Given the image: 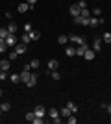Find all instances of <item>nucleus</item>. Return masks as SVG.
Segmentation results:
<instances>
[{
	"label": "nucleus",
	"instance_id": "7",
	"mask_svg": "<svg viewBox=\"0 0 111 124\" xmlns=\"http://www.w3.org/2000/svg\"><path fill=\"white\" fill-rule=\"evenodd\" d=\"M95 54H96V52L93 50V48H87V50H85V54H83V57L87 59V61H91V59H95Z\"/></svg>",
	"mask_w": 111,
	"mask_h": 124
},
{
	"label": "nucleus",
	"instance_id": "3",
	"mask_svg": "<svg viewBox=\"0 0 111 124\" xmlns=\"http://www.w3.org/2000/svg\"><path fill=\"white\" fill-rule=\"evenodd\" d=\"M69 41L74 43V45H83L85 39H83L81 35H76V33H72V35H69Z\"/></svg>",
	"mask_w": 111,
	"mask_h": 124
},
{
	"label": "nucleus",
	"instance_id": "30",
	"mask_svg": "<svg viewBox=\"0 0 111 124\" xmlns=\"http://www.w3.org/2000/svg\"><path fill=\"white\" fill-rule=\"evenodd\" d=\"M76 120H78V119L74 117V113L70 115V117H67V122H69V124H76Z\"/></svg>",
	"mask_w": 111,
	"mask_h": 124
},
{
	"label": "nucleus",
	"instance_id": "39",
	"mask_svg": "<svg viewBox=\"0 0 111 124\" xmlns=\"http://www.w3.org/2000/svg\"><path fill=\"white\" fill-rule=\"evenodd\" d=\"M106 111H107V113L111 115V104H106Z\"/></svg>",
	"mask_w": 111,
	"mask_h": 124
},
{
	"label": "nucleus",
	"instance_id": "34",
	"mask_svg": "<svg viewBox=\"0 0 111 124\" xmlns=\"http://www.w3.org/2000/svg\"><path fill=\"white\" fill-rule=\"evenodd\" d=\"M76 6H78L80 9H83V8H87V4H85V0H80V2H76Z\"/></svg>",
	"mask_w": 111,
	"mask_h": 124
},
{
	"label": "nucleus",
	"instance_id": "17",
	"mask_svg": "<svg viewBox=\"0 0 111 124\" xmlns=\"http://www.w3.org/2000/svg\"><path fill=\"white\" fill-rule=\"evenodd\" d=\"M30 76H32V74L28 72V70H22V72H21V82H24V83H26L28 80H30Z\"/></svg>",
	"mask_w": 111,
	"mask_h": 124
},
{
	"label": "nucleus",
	"instance_id": "12",
	"mask_svg": "<svg viewBox=\"0 0 111 124\" xmlns=\"http://www.w3.org/2000/svg\"><path fill=\"white\" fill-rule=\"evenodd\" d=\"M9 67H11V61H9V59H2V61H0V69H2V70H6V72H7V70H9Z\"/></svg>",
	"mask_w": 111,
	"mask_h": 124
},
{
	"label": "nucleus",
	"instance_id": "15",
	"mask_svg": "<svg viewBox=\"0 0 111 124\" xmlns=\"http://www.w3.org/2000/svg\"><path fill=\"white\" fill-rule=\"evenodd\" d=\"M70 15H72V17H78L80 15V11H81V9H80V8H78V6H76V4H72V6H70Z\"/></svg>",
	"mask_w": 111,
	"mask_h": 124
},
{
	"label": "nucleus",
	"instance_id": "5",
	"mask_svg": "<svg viewBox=\"0 0 111 124\" xmlns=\"http://www.w3.org/2000/svg\"><path fill=\"white\" fill-rule=\"evenodd\" d=\"M89 26L91 28H96V26H100V17H89Z\"/></svg>",
	"mask_w": 111,
	"mask_h": 124
},
{
	"label": "nucleus",
	"instance_id": "33",
	"mask_svg": "<svg viewBox=\"0 0 111 124\" xmlns=\"http://www.w3.org/2000/svg\"><path fill=\"white\" fill-rule=\"evenodd\" d=\"M30 65H32V69H39V59H32Z\"/></svg>",
	"mask_w": 111,
	"mask_h": 124
},
{
	"label": "nucleus",
	"instance_id": "2",
	"mask_svg": "<svg viewBox=\"0 0 111 124\" xmlns=\"http://www.w3.org/2000/svg\"><path fill=\"white\" fill-rule=\"evenodd\" d=\"M19 43V39H17V35L15 33H9V35L6 37V45L7 46H11V48H15V45Z\"/></svg>",
	"mask_w": 111,
	"mask_h": 124
},
{
	"label": "nucleus",
	"instance_id": "19",
	"mask_svg": "<svg viewBox=\"0 0 111 124\" xmlns=\"http://www.w3.org/2000/svg\"><path fill=\"white\" fill-rule=\"evenodd\" d=\"M7 48H9V46L6 45V39H0V54H4Z\"/></svg>",
	"mask_w": 111,
	"mask_h": 124
},
{
	"label": "nucleus",
	"instance_id": "1",
	"mask_svg": "<svg viewBox=\"0 0 111 124\" xmlns=\"http://www.w3.org/2000/svg\"><path fill=\"white\" fill-rule=\"evenodd\" d=\"M33 113H35V117H41V119H44V115H46V109H44V106L37 104L35 108H33Z\"/></svg>",
	"mask_w": 111,
	"mask_h": 124
},
{
	"label": "nucleus",
	"instance_id": "38",
	"mask_svg": "<svg viewBox=\"0 0 111 124\" xmlns=\"http://www.w3.org/2000/svg\"><path fill=\"white\" fill-rule=\"evenodd\" d=\"M22 70H28V72H30V70H32V65H30V63H26V65H24V69H22Z\"/></svg>",
	"mask_w": 111,
	"mask_h": 124
},
{
	"label": "nucleus",
	"instance_id": "9",
	"mask_svg": "<svg viewBox=\"0 0 111 124\" xmlns=\"http://www.w3.org/2000/svg\"><path fill=\"white\" fill-rule=\"evenodd\" d=\"M102 43H104V41L96 37V39H95V43H93V50H95V52H100V50H102Z\"/></svg>",
	"mask_w": 111,
	"mask_h": 124
},
{
	"label": "nucleus",
	"instance_id": "24",
	"mask_svg": "<svg viewBox=\"0 0 111 124\" xmlns=\"http://www.w3.org/2000/svg\"><path fill=\"white\" fill-rule=\"evenodd\" d=\"M7 35H9V31H7V28H0V39H6Z\"/></svg>",
	"mask_w": 111,
	"mask_h": 124
},
{
	"label": "nucleus",
	"instance_id": "27",
	"mask_svg": "<svg viewBox=\"0 0 111 124\" xmlns=\"http://www.w3.org/2000/svg\"><path fill=\"white\" fill-rule=\"evenodd\" d=\"M32 30H33V26L30 24V22H26V24H24V33H30Z\"/></svg>",
	"mask_w": 111,
	"mask_h": 124
},
{
	"label": "nucleus",
	"instance_id": "31",
	"mask_svg": "<svg viewBox=\"0 0 111 124\" xmlns=\"http://www.w3.org/2000/svg\"><path fill=\"white\" fill-rule=\"evenodd\" d=\"M9 109H11V104H7V102L2 104V111H4V113H6V111H9Z\"/></svg>",
	"mask_w": 111,
	"mask_h": 124
},
{
	"label": "nucleus",
	"instance_id": "40",
	"mask_svg": "<svg viewBox=\"0 0 111 124\" xmlns=\"http://www.w3.org/2000/svg\"><path fill=\"white\" fill-rule=\"evenodd\" d=\"M26 2H28L30 6H35V4H37V0H26Z\"/></svg>",
	"mask_w": 111,
	"mask_h": 124
},
{
	"label": "nucleus",
	"instance_id": "16",
	"mask_svg": "<svg viewBox=\"0 0 111 124\" xmlns=\"http://www.w3.org/2000/svg\"><path fill=\"white\" fill-rule=\"evenodd\" d=\"M65 54H67L69 57H74V56H76V48H74V46H67V48H65Z\"/></svg>",
	"mask_w": 111,
	"mask_h": 124
},
{
	"label": "nucleus",
	"instance_id": "6",
	"mask_svg": "<svg viewBox=\"0 0 111 124\" xmlns=\"http://www.w3.org/2000/svg\"><path fill=\"white\" fill-rule=\"evenodd\" d=\"M46 113H48L50 119H58V117H61V115H59V109H56V108H50Z\"/></svg>",
	"mask_w": 111,
	"mask_h": 124
},
{
	"label": "nucleus",
	"instance_id": "35",
	"mask_svg": "<svg viewBox=\"0 0 111 124\" xmlns=\"http://www.w3.org/2000/svg\"><path fill=\"white\" fill-rule=\"evenodd\" d=\"M33 117H35V113H33V111H30V113H26V120H30V122H32V120H33Z\"/></svg>",
	"mask_w": 111,
	"mask_h": 124
},
{
	"label": "nucleus",
	"instance_id": "13",
	"mask_svg": "<svg viewBox=\"0 0 111 124\" xmlns=\"http://www.w3.org/2000/svg\"><path fill=\"white\" fill-rule=\"evenodd\" d=\"M59 115H61L63 119H67V117H70V115H72V111H70V109L67 108V106H65L63 109H59Z\"/></svg>",
	"mask_w": 111,
	"mask_h": 124
},
{
	"label": "nucleus",
	"instance_id": "29",
	"mask_svg": "<svg viewBox=\"0 0 111 124\" xmlns=\"http://www.w3.org/2000/svg\"><path fill=\"white\" fill-rule=\"evenodd\" d=\"M102 41H104V43H111V33H109V31H107V33H104Z\"/></svg>",
	"mask_w": 111,
	"mask_h": 124
},
{
	"label": "nucleus",
	"instance_id": "20",
	"mask_svg": "<svg viewBox=\"0 0 111 124\" xmlns=\"http://www.w3.org/2000/svg\"><path fill=\"white\" fill-rule=\"evenodd\" d=\"M7 31H9V33H15V31H17V24H15L13 21L7 24Z\"/></svg>",
	"mask_w": 111,
	"mask_h": 124
},
{
	"label": "nucleus",
	"instance_id": "28",
	"mask_svg": "<svg viewBox=\"0 0 111 124\" xmlns=\"http://www.w3.org/2000/svg\"><path fill=\"white\" fill-rule=\"evenodd\" d=\"M80 15H81V17H91V11L87 9V8H83V9L80 11Z\"/></svg>",
	"mask_w": 111,
	"mask_h": 124
},
{
	"label": "nucleus",
	"instance_id": "18",
	"mask_svg": "<svg viewBox=\"0 0 111 124\" xmlns=\"http://www.w3.org/2000/svg\"><path fill=\"white\" fill-rule=\"evenodd\" d=\"M65 106H67V108H69L70 111H72V113H78V106H76L74 102H67Z\"/></svg>",
	"mask_w": 111,
	"mask_h": 124
},
{
	"label": "nucleus",
	"instance_id": "11",
	"mask_svg": "<svg viewBox=\"0 0 111 124\" xmlns=\"http://www.w3.org/2000/svg\"><path fill=\"white\" fill-rule=\"evenodd\" d=\"M58 67H59L58 59H50V61H48V70H58Z\"/></svg>",
	"mask_w": 111,
	"mask_h": 124
},
{
	"label": "nucleus",
	"instance_id": "14",
	"mask_svg": "<svg viewBox=\"0 0 111 124\" xmlns=\"http://www.w3.org/2000/svg\"><path fill=\"white\" fill-rule=\"evenodd\" d=\"M15 52L19 54V56H21V54H24V52H26V45H24V43H22V45H19V43H17V45H15Z\"/></svg>",
	"mask_w": 111,
	"mask_h": 124
},
{
	"label": "nucleus",
	"instance_id": "22",
	"mask_svg": "<svg viewBox=\"0 0 111 124\" xmlns=\"http://www.w3.org/2000/svg\"><path fill=\"white\" fill-rule=\"evenodd\" d=\"M50 78H52V80H56V82H58L59 78H61V74H59L58 70H50Z\"/></svg>",
	"mask_w": 111,
	"mask_h": 124
},
{
	"label": "nucleus",
	"instance_id": "41",
	"mask_svg": "<svg viewBox=\"0 0 111 124\" xmlns=\"http://www.w3.org/2000/svg\"><path fill=\"white\" fill-rule=\"evenodd\" d=\"M0 96H2V89H0Z\"/></svg>",
	"mask_w": 111,
	"mask_h": 124
},
{
	"label": "nucleus",
	"instance_id": "32",
	"mask_svg": "<svg viewBox=\"0 0 111 124\" xmlns=\"http://www.w3.org/2000/svg\"><path fill=\"white\" fill-rule=\"evenodd\" d=\"M102 15V9L100 8H95V9H93V17H100Z\"/></svg>",
	"mask_w": 111,
	"mask_h": 124
},
{
	"label": "nucleus",
	"instance_id": "21",
	"mask_svg": "<svg viewBox=\"0 0 111 124\" xmlns=\"http://www.w3.org/2000/svg\"><path fill=\"white\" fill-rule=\"evenodd\" d=\"M58 43H59V45H65V43H69V35H59V37H58Z\"/></svg>",
	"mask_w": 111,
	"mask_h": 124
},
{
	"label": "nucleus",
	"instance_id": "8",
	"mask_svg": "<svg viewBox=\"0 0 111 124\" xmlns=\"http://www.w3.org/2000/svg\"><path fill=\"white\" fill-rule=\"evenodd\" d=\"M28 9H30V4H28V2H22V4L17 6V11H19V13H26Z\"/></svg>",
	"mask_w": 111,
	"mask_h": 124
},
{
	"label": "nucleus",
	"instance_id": "4",
	"mask_svg": "<svg viewBox=\"0 0 111 124\" xmlns=\"http://www.w3.org/2000/svg\"><path fill=\"white\" fill-rule=\"evenodd\" d=\"M87 48H89V45H78V46H76V56H80V57H83V54H85V50H87Z\"/></svg>",
	"mask_w": 111,
	"mask_h": 124
},
{
	"label": "nucleus",
	"instance_id": "25",
	"mask_svg": "<svg viewBox=\"0 0 111 124\" xmlns=\"http://www.w3.org/2000/svg\"><path fill=\"white\" fill-rule=\"evenodd\" d=\"M9 78H11V82H13V83L21 82V74H9Z\"/></svg>",
	"mask_w": 111,
	"mask_h": 124
},
{
	"label": "nucleus",
	"instance_id": "42",
	"mask_svg": "<svg viewBox=\"0 0 111 124\" xmlns=\"http://www.w3.org/2000/svg\"><path fill=\"white\" fill-rule=\"evenodd\" d=\"M0 61H2V59H0Z\"/></svg>",
	"mask_w": 111,
	"mask_h": 124
},
{
	"label": "nucleus",
	"instance_id": "36",
	"mask_svg": "<svg viewBox=\"0 0 111 124\" xmlns=\"http://www.w3.org/2000/svg\"><path fill=\"white\" fill-rule=\"evenodd\" d=\"M32 122H33V124H43V119H41V117H33Z\"/></svg>",
	"mask_w": 111,
	"mask_h": 124
},
{
	"label": "nucleus",
	"instance_id": "23",
	"mask_svg": "<svg viewBox=\"0 0 111 124\" xmlns=\"http://www.w3.org/2000/svg\"><path fill=\"white\" fill-rule=\"evenodd\" d=\"M30 37H32V41H37L41 35H39V31H37V30H32V31H30Z\"/></svg>",
	"mask_w": 111,
	"mask_h": 124
},
{
	"label": "nucleus",
	"instance_id": "37",
	"mask_svg": "<svg viewBox=\"0 0 111 124\" xmlns=\"http://www.w3.org/2000/svg\"><path fill=\"white\" fill-rule=\"evenodd\" d=\"M17 56H19V54H17L15 50H11V54H9V59H17Z\"/></svg>",
	"mask_w": 111,
	"mask_h": 124
},
{
	"label": "nucleus",
	"instance_id": "10",
	"mask_svg": "<svg viewBox=\"0 0 111 124\" xmlns=\"http://www.w3.org/2000/svg\"><path fill=\"white\" fill-rule=\"evenodd\" d=\"M35 85H37V74H32L30 80L26 82V87H35Z\"/></svg>",
	"mask_w": 111,
	"mask_h": 124
},
{
	"label": "nucleus",
	"instance_id": "26",
	"mask_svg": "<svg viewBox=\"0 0 111 124\" xmlns=\"http://www.w3.org/2000/svg\"><path fill=\"white\" fill-rule=\"evenodd\" d=\"M21 41H22V43H24V45H28V43L32 41V37H30V33H24V35H22V37H21Z\"/></svg>",
	"mask_w": 111,
	"mask_h": 124
}]
</instances>
